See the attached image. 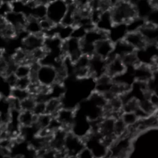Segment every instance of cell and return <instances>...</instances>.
<instances>
[{
    "label": "cell",
    "mask_w": 158,
    "mask_h": 158,
    "mask_svg": "<svg viewBox=\"0 0 158 158\" xmlns=\"http://www.w3.org/2000/svg\"><path fill=\"white\" fill-rule=\"evenodd\" d=\"M110 12L114 25H127L139 17L135 2L130 1H114Z\"/></svg>",
    "instance_id": "1"
},
{
    "label": "cell",
    "mask_w": 158,
    "mask_h": 158,
    "mask_svg": "<svg viewBox=\"0 0 158 158\" xmlns=\"http://www.w3.org/2000/svg\"><path fill=\"white\" fill-rule=\"evenodd\" d=\"M84 140L85 147L91 151L95 158L108 157L110 148L98 133L91 132Z\"/></svg>",
    "instance_id": "2"
},
{
    "label": "cell",
    "mask_w": 158,
    "mask_h": 158,
    "mask_svg": "<svg viewBox=\"0 0 158 158\" xmlns=\"http://www.w3.org/2000/svg\"><path fill=\"white\" fill-rule=\"evenodd\" d=\"M47 8V18L55 25L60 24L68 9L66 1L61 0L51 1Z\"/></svg>",
    "instance_id": "3"
},
{
    "label": "cell",
    "mask_w": 158,
    "mask_h": 158,
    "mask_svg": "<svg viewBox=\"0 0 158 158\" xmlns=\"http://www.w3.org/2000/svg\"><path fill=\"white\" fill-rule=\"evenodd\" d=\"M61 51L63 57H68L74 64L83 55L81 40L71 38L66 41H63Z\"/></svg>",
    "instance_id": "4"
},
{
    "label": "cell",
    "mask_w": 158,
    "mask_h": 158,
    "mask_svg": "<svg viewBox=\"0 0 158 158\" xmlns=\"http://www.w3.org/2000/svg\"><path fill=\"white\" fill-rule=\"evenodd\" d=\"M85 147L84 139L77 136L71 132H68L64 146V149L68 156L77 157Z\"/></svg>",
    "instance_id": "5"
},
{
    "label": "cell",
    "mask_w": 158,
    "mask_h": 158,
    "mask_svg": "<svg viewBox=\"0 0 158 158\" xmlns=\"http://www.w3.org/2000/svg\"><path fill=\"white\" fill-rule=\"evenodd\" d=\"M106 61L107 64L106 74L113 79L127 71V68L122 59L114 53L106 60Z\"/></svg>",
    "instance_id": "6"
},
{
    "label": "cell",
    "mask_w": 158,
    "mask_h": 158,
    "mask_svg": "<svg viewBox=\"0 0 158 158\" xmlns=\"http://www.w3.org/2000/svg\"><path fill=\"white\" fill-rule=\"evenodd\" d=\"M77 109L63 107L55 118L61 125L62 128L70 132L76 115Z\"/></svg>",
    "instance_id": "7"
},
{
    "label": "cell",
    "mask_w": 158,
    "mask_h": 158,
    "mask_svg": "<svg viewBox=\"0 0 158 158\" xmlns=\"http://www.w3.org/2000/svg\"><path fill=\"white\" fill-rule=\"evenodd\" d=\"M57 72L54 67L41 65L38 73V80L40 84L52 86L57 81Z\"/></svg>",
    "instance_id": "8"
},
{
    "label": "cell",
    "mask_w": 158,
    "mask_h": 158,
    "mask_svg": "<svg viewBox=\"0 0 158 158\" xmlns=\"http://www.w3.org/2000/svg\"><path fill=\"white\" fill-rule=\"evenodd\" d=\"M45 36L43 32L39 35H29L22 41V48L31 53L38 49L44 47Z\"/></svg>",
    "instance_id": "9"
},
{
    "label": "cell",
    "mask_w": 158,
    "mask_h": 158,
    "mask_svg": "<svg viewBox=\"0 0 158 158\" xmlns=\"http://www.w3.org/2000/svg\"><path fill=\"white\" fill-rule=\"evenodd\" d=\"M123 40L136 51L144 49L148 44V41L140 31L128 32Z\"/></svg>",
    "instance_id": "10"
},
{
    "label": "cell",
    "mask_w": 158,
    "mask_h": 158,
    "mask_svg": "<svg viewBox=\"0 0 158 158\" xmlns=\"http://www.w3.org/2000/svg\"><path fill=\"white\" fill-rule=\"evenodd\" d=\"M107 61L96 55L90 59L89 68L90 77L94 79H98L106 73Z\"/></svg>",
    "instance_id": "11"
},
{
    "label": "cell",
    "mask_w": 158,
    "mask_h": 158,
    "mask_svg": "<svg viewBox=\"0 0 158 158\" xmlns=\"http://www.w3.org/2000/svg\"><path fill=\"white\" fill-rule=\"evenodd\" d=\"M135 81L148 83L154 78V75L149 64L140 63L132 71Z\"/></svg>",
    "instance_id": "12"
},
{
    "label": "cell",
    "mask_w": 158,
    "mask_h": 158,
    "mask_svg": "<svg viewBox=\"0 0 158 158\" xmlns=\"http://www.w3.org/2000/svg\"><path fill=\"white\" fill-rule=\"evenodd\" d=\"M114 44L109 39L103 40L95 44V55L107 60L114 53Z\"/></svg>",
    "instance_id": "13"
},
{
    "label": "cell",
    "mask_w": 158,
    "mask_h": 158,
    "mask_svg": "<svg viewBox=\"0 0 158 158\" xmlns=\"http://www.w3.org/2000/svg\"><path fill=\"white\" fill-rule=\"evenodd\" d=\"M9 23L15 27L17 34L25 28L27 17L24 14L12 11L5 17Z\"/></svg>",
    "instance_id": "14"
},
{
    "label": "cell",
    "mask_w": 158,
    "mask_h": 158,
    "mask_svg": "<svg viewBox=\"0 0 158 158\" xmlns=\"http://www.w3.org/2000/svg\"><path fill=\"white\" fill-rule=\"evenodd\" d=\"M109 39V32H105L95 28L88 31L85 36L82 40L85 43L95 45L103 40Z\"/></svg>",
    "instance_id": "15"
},
{
    "label": "cell",
    "mask_w": 158,
    "mask_h": 158,
    "mask_svg": "<svg viewBox=\"0 0 158 158\" xmlns=\"http://www.w3.org/2000/svg\"><path fill=\"white\" fill-rule=\"evenodd\" d=\"M127 33L126 25H114L109 32V39L114 44L123 40Z\"/></svg>",
    "instance_id": "16"
},
{
    "label": "cell",
    "mask_w": 158,
    "mask_h": 158,
    "mask_svg": "<svg viewBox=\"0 0 158 158\" xmlns=\"http://www.w3.org/2000/svg\"><path fill=\"white\" fill-rule=\"evenodd\" d=\"M1 36L8 40L14 39L17 37L16 29L11 25L7 22L5 18L1 17L0 20Z\"/></svg>",
    "instance_id": "17"
},
{
    "label": "cell",
    "mask_w": 158,
    "mask_h": 158,
    "mask_svg": "<svg viewBox=\"0 0 158 158\" xmlns=\"http://www.w3.org/2000/svg\"><path fill=\"white\" fill-rule=\"evenodd\" d=\"M114 25L110 12L107 11L102 13L100 19L96 24V27L99 30L109 32Z\"/></svg>",
    "instance_id": "18"
},
{
    "label": "cell",
    "mask_w": 158,
    "mask_h": 158,
    "mask_svg": "<svg viewBox=\"0 0 158 158\" xmlns=\"http://www.w3.org/2000/svg\"><path fill=\"white\" fill-rule=\"evenodd\" d=\"M63 107L62 99L51 98L46 102V114L55 117Z\"/></svg>",
    "instance_id": "19"
},
{
    "label": "cell",
    "mask_w": 158,
    "mask_h": 158,
    "mask_svg": "<svg viewBox=\"0 0 158 158\" xmlns=\"http://www.w3.org/2000/svg\"><path fill=\"white\" fill-rule=\"evenodd\" d=\"M37 116L30 111H21L19 120L21 127H29L35 124Z\"/></svg>",
    "instance_id": "20"
},
{
    "label": "cell",
    "mask_w": 158,
    "mask_h": 158,
    "mask_svg": "<svg viewBox=\"0 0 158 158\" xmlns=\"http://www.w3.org/2000/svg\"><path fill=\"white\" fill-rule=\"evenodd\" d=\"M135 51H136L124 40L114 43V53L120 58Z\"/></svg>",
    "instance_id": "21"
},
{
    "label": "cell",
    "mask_w": 158,
    "mask_h": 158,
    "mask_svg": "<svg viewBox=\"0 0 158 158\" xmlns=\"http://www.w3.org/2000/svg\"><path fill=\"white\" fill-rule=\"evenodd\" d=\"M74 29V27L57 25V37L62 41H66L72 37Z\"/></svg>",
    "instance_id": "22"
},
{
    "label": "cell",
    "mask_w": 158,
    "mask_h": 158,
    "mask_svg": "<svg viewBox=\"0 0 158 158\" xmlns=\"http://www.w3.org/2000/svg\"><path fill=\"white\" fill-rule=\"evenodd\" d=\"M25 29L30 35H37L42 33L40 21L31 16L27 18V22Z\"/></svg>",
    "instance_id": "23"
},
{
    "label": "cell",
    "mask_w": 158,
    "mask_h": 158,
    "mask_svg": "<svg viewBox=\"0 0 158 158\" xmlns=\"http://www.w3.org/2000/svg\"><path fill=\"white\" fill-rule=\"evenodd\" d=\"M121 58L128 70L132 71L140 63L138 58L136 51L125 55Z\"/></svg>",
    "instance_id": "24"
},
{
    "label": "cell",
    "mask_w": 158,
    "mask_h": 158,
    "mask_svg": "<svg viewBox=\"0 0 158 158\" xmlns=\"http://www.w3.org/2000/svg\"><path fill=\"white\" fill-rule=\"evenodd\" d=\"M37 2L38 4L34 9H32L30 16L39 21H41L45 18H47L48 5L40 4L38 2V1Z\"/></svg>",
    "instance_id": "25"
},
{
    "label": "cell",
    "mask_w": 158,
    "mask_h": 158,
    "mask_svg": "<svg viewBox=\"0 0 158 158\" xmlns=\"http://www.w3.org/2000/svg\"><path fill=\"white\" fill-rule=\"evenodd\" d=\"M53 117L47 114L37 116L35 124L40 130L46 129L49 127Z\"/></svg>",
    "instance_id": "26"
},
{
    "label": "cell",
    "mask_w": 158,
    "mask_h": 158,
    "mask_svg": "<svg viewBox=\"0 0 158 158\" xmlns=\"http://www.w3.org/2000/svg\"><path fill=\"white\" fill-rule=\"evenodd\" d=\"M12 88L6 81L4 77L1 76L0 82V92L1 97L4 98H10L11 95Z\"/></svg>",
    "instance_id": "27"
},
{
    "label": "cell",
    "mask_w": 158,
    "mask_h": 158,
    "mask_svg": "<svg viewBox=\"0 0 158 158\" xmlns=\"http://www.w3.org/2000/svg\"><path fill=\"white\" fill-rule=\"evenodd\" d=\"M121 118L127 127L134 125L139 120L134 113L123 112Z\"/></svg>",
    "instance_id": "28"
},
{
    "label": "cell",
    "mask_w": 158,
    "mask_h": 158,
    "mask_svg": "<svg viewBox=\"0 0 158 158\" xmlns=\"http://www.w3.org/2000/svg\"><path fill=\"white\" fill-rule=\"evenodd\" d=\"M31 72L30 65L20 64L18 65L15 72V75L18 78L29 77Z\"/></svg>",
    "instance_id": "29"
},
{
    "label": "cell",
    "mask_w": 158,
    "mask_h": 158,
    "mask_svg": "<svg viewBox=\"0 0 158 158\" xmlns=\"http://www.w3.org/2000/svg\"><path fill=\"white\" fill-rule=\"evenodd\" d=\"M30 96L31 95L29 94L28 90L20 89L17 88H14L13 89L11 95V97L18 100L20 102L24 100Z\"/></svg>",
    "instance_id": "30"
},
{
    "label": "cell",
    "mask_w": 158,
    "mask_h": 158,
    "mask_svg": "<svg viewBox=\"0 0 158 158\" xmlns=\"http://www.w3.org/2000/svg\"><path fill=\"white\" fill-rule=\"evenodd\" d=\"M36 104L35 98L30 96L21 102V110L22 111H33Z\"/></svg>",
    "instance_id": "31"
},
{
    "label": "cell",
    "mask_w": 158,
    "mask_h": 158,
    "mask_svg": "<svg viewBox=\"0 0 158 158\" xmlns=\"http://www.w3.org/2000/svg\"><path fill=\"white\" fill-rule=\"evenodd\" d=\"M13 11L11 1H2L0 2V15L5 18L10 13Z\"/></svg>",
    "instance_id": "32"
},
{
    "label": "cell",
    "mask_w": 158,
    "mask_h": 158,
    "mask_svg": "<svg viewBox=\"0 0 158 158\" xmlns=\"http://www.w3.org/2000/svg\"><path fill=\"white\" fill-rule=\"evenodd\" d=\"M87 31L81 27H74L72 38L82 40L85 36Z\"/></svg>",
    "instance_id": "33"
},
{
    "label": "cell",
    "mask_w": 158,
    "mask_h": 158,
    "mask_svg": "<svg viewBox=\"0 0 158 158\" xmlns=\"http://www.w3.org/2000/svg\"><path fill=\"white\" fill-rule=\"evenodd\" d=\"M40 27H41V30L43 33H45V32L50 31L55 26L57 25L53 23L48 18H45L41 21H40Z\"/></svg>",
    "instance_id": "34"
},
{
    "label": "cell",
    "mask_w": 158,
    "mask_h": 158,
    "mask_svg": "<svg viewBox=\"0 0 158 158\" xmlns=\"http://www.w3.org/2000/svg\"><path fill=\"white\" fill-rule=\"evenodd\" d=\"M31 84V79L29 77L18 78L17 84L15 88L24 89V90H27Z\"/></svg>",
    "instance_id": "35"
},
{
    "label": "cell",
    "mask_w": 158,
    "mask_h": 158,
    "mask_svg": "<svg viewBox=\"0 0 158 158\" xmlns=\"http://www.w3.org/2000/svg\"><path fill=\"white\" fill-rule=\"evenodd\" d=\"M32 112L37 116L45 114H46V103L37 102Z\"/></svg>",
    "instance_id": "36"
},
{
    "label": "cell",
    "mask_w": 158,
    "mask_h": 158,
    "mask_svg": "<svg viewBox=\"0 0 158 158\" xmlns=\"http://www.w3.org/2000/svg\"><path fill=\"white\" fill-rule=\"evenodd\" d=\"M77 158H95L91 151L85 147L77 156Z\"/></svg>",
    "instance_id": "37"
},
{
    "label": "cell",
    "mask_w": 158,
    "mask_h": 158,
    "mask_svg": "<svg viewBox=\"0 0 158 158\" xmlns=\"http://www.w3.org/2000/svg\"><path fill=\"white\" fill-rule=\"evenodd\" d=\"M6 79L9 85L11 86L12 88H14L16 87V84H17V81H18V78L15 75V73H12L7 76L4 77Z\"/></svg>",
    "instance_id": "38"
},
{
    "label": "cell",
    "mask_w": 158,
    "mask_h": 158,
    "mask_svg": "<svg viewBox=\"0 0 158 158\" xmlns=\"http://www.w3.org/2000/svg\"><path fill=\"white\" fill-rule=\"evenodd\" d=\"M64 158H77V157H75V156H68L67 157H65Z\"/></svg>",
    "instance_id": "39"
}]
</instances>
